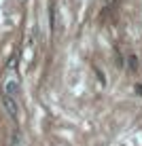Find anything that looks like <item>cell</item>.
Returning <instances> with one entry per match:
<instances>
[{
    "label": "cell",
    "mask_w": 142,
    "mask_h": 146,
    "mask_svg": "<svg viewBox=\"0 0 142 146\" xmlns=\"http://www.w3.org/2000/svg\"><path fill=\"white\" fill-rule=\"evenodd\" d=\"M136 91H138V93L142 95V85H136Z\"/></svg>",
    "instance_id": "obj_5"
},
{
    "label": "cell",
    "mask_w": 142,
    "mask_h": 146,
    "mask_svg": "<svg viewBox=\"0 0 142 146\" xmlns=\"http://www.w3.org/2000/svg\"><path fill=\"white\" fill-rule=\"evenodd\" d=\"M49 23H51V32L55 34V30H57V4H55V0H51V4H49Z\"/></svg>",
    "instance_id": "obj_3"
},
{
    "label": "cell",
    "mask_w": 142,
    "mask_h": 146,
    "mask_svg": "<svg viewBox=\"0 0 142 146\" xmlns=\"http://www.w3.org/2000/svg\"><path fill=\"white\" fill-rule=\"evenodd\" d=\"M0 93H2V98H11L17 102L21 98V78L17 72V57L15 55L9 59V64L0 72Z\"/></svg>",
    "instance_id": "obj_1"
},
{
    "label": "cell",
    "mask_w": 142,
    "mask_h": 146,
    "mask_svg": "<svg viewBox=\"0 0 142 146\" xmlns=\"http://www.w3.org/2000/svg\"><path fill=\"white\" fill-rule=\"evenodd\" d=\"M125 68H127L131 74L140 72V59H138L136 53H127V55H125Z\"/></svg>",
    "instance_id": "obj_2"
},
{
    "label": "cell",
    "mask_w": 142,
    "mask_h": 146,
    "mask_svg": "<svg viewBox=\"0 0 142 146\" xmlns=\"http://www.w3.org/2000/svg\"><path fill=\"white\" fill-rule=\"evenodd\" d=\"M115 62H117V68H125L123 55H121V51H119V49H115Z\"/></svg>",
    "instance_id": "obj_4"
}]
</instances>
